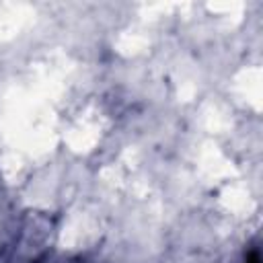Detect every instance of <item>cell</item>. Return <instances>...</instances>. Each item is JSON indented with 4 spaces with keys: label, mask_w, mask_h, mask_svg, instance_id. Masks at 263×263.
I'll return each instance as SVG.
<instances>
[{
    "label": "cell",
    "mask_w": 263,
    "mask_h": 263,
    "mask_svg": "<svg viewBox=\"0 0 263 263\" xmlns=\"http://www.w3.org/2000/svg\"><path fill=\"white\" fill-rule=\"evenodd\" d=\"M249 263H259V255H257V253H251V257H249Z\"/></svg>",
    "instance_id": "obj_1"
}]
</instances>
